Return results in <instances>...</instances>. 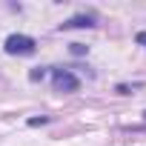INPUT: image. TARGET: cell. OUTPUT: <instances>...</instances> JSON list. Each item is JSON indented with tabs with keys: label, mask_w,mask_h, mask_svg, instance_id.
Here are the masks:
<instances>
[{
	"label": "cell",
	"mask_w": 146,
	"mask_h": 146,
	"mask_svg": "<svg viewBox=\"0 0 146 146\" xmlns=\"http://www.w3.org/2000/svg\"><path fill=\"white\" fill-rule=\"evenodd\" d=\"M72 52H75V54H83L86 46H83V43H72Z\"/></svg>",
	"instance_id": "277c9868"
},
{
	"label": "cell",
	"mask_w": 146,
	"mask_h": 146,
	"mask_svg": "<svg viewBox=\"0 0 146 146\" xmlns=\"http://www.w3.org/2000/svg\"><path fill=\"white\" fill-rule=\"evenodd\" d=\"M92 26H95V15H78V17L66 20L60 29H92Z\"/></svg>",
	"instance_id": "3957f363"
},
{
	"label": "cell",
	"mask_w": 146,
	"mask_h": 146,
	"mask_svg": "<svg viewBox=\"0 0 146 146\" xmlns=\"http://www.w3.org/2000/svg\"><path fill=\"white\" fill-rule=\"evenodd\" d=\"M35 37H29V35H9L6 37V52L9 54H32L35 52Z\"/></svg>",
	"instance_id": "7a4b0ae2"
},
{
	"label": "cell",
	"mask_w": 146,
	"mask_h": 146,
	"mask_svg": "<svg viewBox=\"0 0 146 146\" xmlns=\"http://www.w3.org/2000/svg\"><path fill=\"white\" fill-rule=\"evenodd\" d=\"M52 86H54V92H78L80 78L72 69H54L52 72Z\"/></svg>",
	"instance_id": "6da1fadb"
},
{
	"label": "cell",
	"mask_w": 146,
	"mask_h": 146,
	"mask_svg": "<svg viewBox=\"0 0 146 146\" xmlns=\"http://www.w3.org/2000/svg\"><path fill=\"white\" fill-rule=\"evenodd\" d=\"M43 75H46V72H43V69H35V72H32V80H40Z\"/></svg>",
	"instance_id": "5b68a950"
},
{
	"label": "cell",
	"mask_w": 146,
	"mask_h": 146,
	"mask_svg": "<svg viewBox=\"0 0 146 146\" xmlns=\"http://www.w3.org/2000/svg\"><path fill=\"white\" fill-rule=\"evenodd\" d=\"M137 43H143V46H146V32H140V35H137Z\"/></svg>",
	"instance_id": "8992f818"
}]
</instances>
